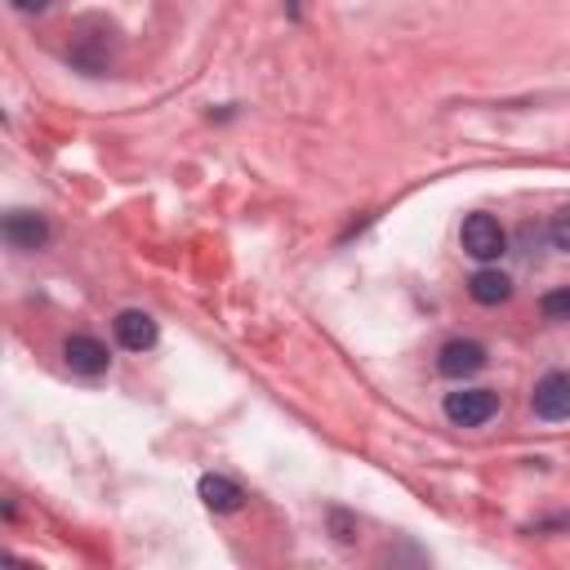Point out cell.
Returning a JSON list of instances; mask_svg holds the SVG:
<instances>
[{
    "label": "cell",
    "instance_id": "cell-1",
    "mask_svg": "<svg viewBox=\"0 0 570 570\" xmlns=\"http://www.w3.org/2000/svg\"><path fill=\"white\" fill-rule=\"evenodd\" d=\"M111 58H116V36H111V27H85V31H76L71 40H67V62L76 67V71H85V76H102L107 67H111Z\"/></svg>",
    "mask_w": 570,
    "mask_h": 570
},
{
    "label": "cell",
    "instance_id": "cell-2",
    "mask_svg": "<svg viewBox=\"0 0 570 570\" xmlns=\"http://www.w3.org/2000/svg\"><path fill=\"white\" fill-rule=\"evenodd\" d=\"M441 410L454 428H481L499 414V396L490 387H459V392H445Z\"/></svg>",
    "mask_w": 570,
    "mask_h": 570
},
{
    "label": "cell",
    "instance_id": "cell-6",
    "mask_svg": "<svg viewBox=\"0 0 570 570\" xmlns=\"http://www.w3.org/2000/svg\"><path fill=\"white\" fill-rule=\"evenodd\" d=\"M0 236L13 245V249H45L49 245V223L31 209H13L4 223H0Z\"/></svg>",
    "mask_w": 570,
    "mask_h": 570
},
{
    "label": "cell",
    "instance_id": "cell-11",
    "mask_svg": "<svg viewBox=\"0 0 570 570\" xmlns=\"http://www.w3.org/2000/svg\"><path fill=\"white\" fill-rule=\"evenodd\" d=\"M539 312H543L548 321H570V289L543 294V298H539Z\"/></svg>",
    "mask_w": 570,
    "mask_h": 570
},
{
    "label": "cell",
    "instance_id": "cell-5",
    "mask_svg": "<svg viewBox=\"0 0 570 570\" xmlns=\"http://www.w3.org/2000/svg\"><path fill=\"white\" fill-rule=\"evenodd\" d=\"M436 370L445 379H468L476 370H485V347L476 338H450L441 352H436Z\"/></svg>",
    "mask_w": 570,
    "mask_h": 570
},
{
    "label": "cell",
    "instance_id": "cell-9",
    "mask_svg": "<svg viewBox=\"0 0 570 570\" xmlns=\"http://www.w3.org/2000/svg\"><path fill=\"white\" fill-rule=\"evenodd\" d=\"M468 294H472L476 303H485V307H499V303L512 298V281H508L499 267H481V272L468 281Z\"/></svg>",
    "mask_w": 570,
    "mask_h": 570
},
{
    "label": "cell",
    "instance_id": "cell-12",
    "mask_svg": "<svg viewBox=\"0 0 570 570\" xmlns=\"http://www.w3.org/2000/svg\"><path fill=\"white\" fill-rule=\"evenodd\" d=\"M548 240H552V249L570 254V205L552 214V223H548Z\"/></svg>",
    "mask_w": 570,
    "mask_h": 570
},
{
    "label": "cell",
    "instance_id": "cell-7",
    "mask_svg": "<svg viewBox=\"0 0 570 570\" xmlns=\"http://www.w3.org/2000/svg\"><path fill=\"white\" fill-rule=\"evenodd\" d=\"M62 361L71 365V374H85V379H98L102 370H107V347L94 338V334H71L67 343H62Z\"/></svg>",
    "mask_w": 570,
    "mask_h": 570
},
{
    "label": "cell",
    "instance_id": "cell-3",
    "mask_svg": "<svg viewBox=\"0 0 570 570\" xmlns=\"http://www.w3.org/2000/svg\"><path fill=\"white\" fill-rule=\"evenodd\" d=\"M459 240H463V254H472L476 263H494L503 254V245H508L499 218H490V214H468Z\"/></svg>",
    "mask_w": 570,
    "mask_h": 570
},
{
    "label": "cell",
    "instance_id": "cell-4",
    "mask_svg": "<svg viewBox=\"0 0 570 570\" xmlns=\"http://www.w3.org/2000/svg\"><path fill=\"white\" fill-rule=\"evenodd\" d=\"M530 405L539 419L557 423V419H570V370H548L534 392H530Z\"/></svg>",
    "mask_w": 570,
    "mask_h": 570
},
{
    "label": "cell",
    "instance_id": "cell-10",
    "mask_svg": "<svg viewBox=\"0 0 570 570\" xmlns=\"http://www.w3.org/2000/svg\"><path fill=\"white\" fill-rule=\"evenodd\" d=\"M200 499H205V508L209 512H236L240 503H245V494H240V485L236 481H227V476H200Z\"/></svg>",
    "mask_w": 570,
    "mask_h": 570
},
{
    "label": "cell",
    "instance_id": "cell-13",
    "mask_svg": "<svg viewBox=\"0 0 570 570\" xmlns=\"http://www.w3.org/2000/svg\"><path fill=\"white\" fill-rule=\"evenodd\" d=\"M13 9H18V13H45L49 0H13Z\"/></svg>",
    "mask_w": 570,
    "mask_h": 570
},
{
    "label": "cell",
    "instance_id": "cell-8",
    "mask_svg": "<svg viewBox=\"0 0 570 570\" xmlns=\"http://www.w3.org/2000/svg\"><path fill=\"white\" fill-rule=\"evenodd\" d=\"M111 330H116V343L129 347V352H147V347H156V321H151L147 312H138V307L116 312Z\"/></svg>",
    "mask_w": 570,
    "mask_h": 570
}]
</instances>
